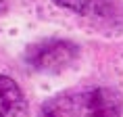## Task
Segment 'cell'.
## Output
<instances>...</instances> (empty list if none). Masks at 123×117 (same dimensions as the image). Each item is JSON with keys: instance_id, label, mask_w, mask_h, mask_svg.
I'll return each instance as SVG.
<instances>
[{"instance_id": "6da1fadb", "label": "cell", "mask_w": 123, "mask_h": 117, "mask_svg": "<svg viewBox=\"0 0 123 117\" xmlns=\"http://www.w3.org/2000/svg\"><path fill=\"white\" fill-rule=\"evenodd\" d=\"M121 94L109 86H86L61 92L42 104L40 117H121Z\"/></svg>"}, {"instance_id": "7a4b0ae2", "label": "cell", "mask_w": 123, "mask_h": 117, "mask_svg": "<svg viewBox=\"0 0 123 117\" xmlns=\"http://www.w3.org/2000/svg\"><path fill=\"white\" fill-rule=\"evenodd\" d=\"M79 57V48L69 40H42L25 50L23 61L33 71L42 73H61L71 67Z\"/></svg>"}, {"instance_id": "3957f363", "label": "cell", "mask_w": 123, "mask_h": 117, "mask_svg": "<svg viewBox=\"0 0 123 117\" xmlns=\"http://www.w3.org/2000/svg\"><path fill=\"white\" fill-rule=\"evenodd\" d=\"M0 117H27V98L8 75H0Z\"/></svg>"}, {"instance_id": "277c9868", "label": "cell", "mask_w": 123, "mask_h": 117, "mask_svg": "<svg viewBox=\"0 0 123 117\" xmlns=\"http://www.w3.org/2000/svg\"><path fill=\"white\" fill-rule=\"evenodd\" d=\"M54 2H56L58 6L73 11V13L92 15V13H100V11H104V6H106L109 0H54Z\"/></svg>"}, {"instance_id": "5b68a950", "label": "cell", "mask_w": 123, "mask_h": 117, "mask_svg": "<svg viewBox=\"0 0 123 117\" xmlns=\"http://www.w3.org/2000/svg\"><path fill=\"white\" fill-rule=\"evenodd\" d=\"M6 11V0H0V15Z\"/></svg>"}]
</instances>
